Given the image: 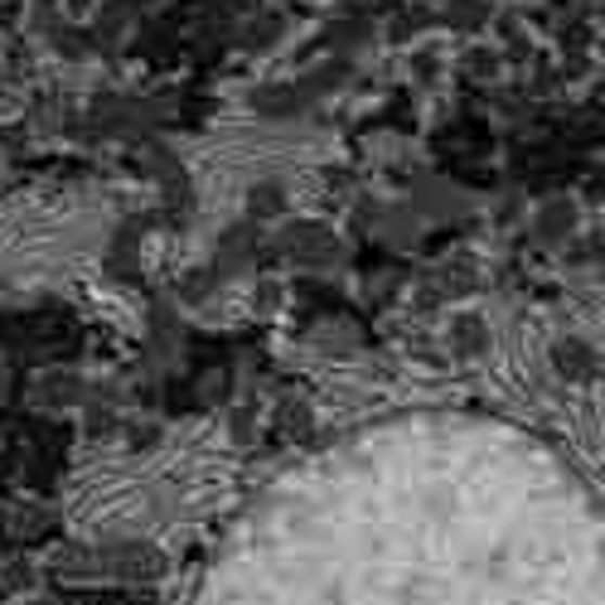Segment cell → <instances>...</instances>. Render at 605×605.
Listing matches in <instances>:
<instances>
[{
    "label": "cell",
    "instance_id": "obj_1",
    "mask_svg": "<svg viewBox=\"0 0 605 605\" xmlns=\"http://www.w3.org/2000/svg\"><path fill=\"white\" fill-rule=\"evenodd\" d=\"M601 518L504 426L407 422L271 489L194 605H605Z\"/></svg>",
    "mask_w": 605,
    "mask_h": 605
}]
</instances>
